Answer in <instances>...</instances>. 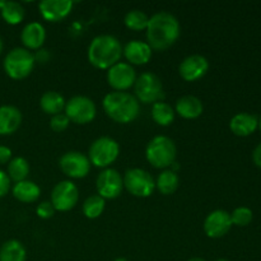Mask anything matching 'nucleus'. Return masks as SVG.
<instances>
[{"mask_svg":"<svg viewBox=\"0 0 261 261\" xmlns=\"http://www.w3.org/2000/svg\"><path fill=\"white\" fill-rule=\"evenodd\" d=\"M147 41L152 50L165 51L180 37V23L171 13L161 12L149 18Z\"/></svg>","mask_w":261,"mask_h":261,"instance_id":"f257e3e1","label":"nucleus"},{"mask_svg":"<svg viewBox=\"0 0 261 261\" xmlns=\"http://www.w3.org/2000/svg\"><path fill=\"white\" fill-rule=\"evenodd\" d=\"M121 55V43L111 35L97 36L88 47L89 63L97 69H110L119 63Z\"/></svg>","mask_w":261,"mask_h":261,"instance_id":"f03ea898","label":"nucleus"},{"mask_svg":"<svg viewBox=\"0 0 261 261\" xmlns=\"http://www.w3.org/2000/svg\"><path fill=\"white\" fill-rule=\"evenodd\" d=\"M107 116L119 124H129L134 121L140 111L137 97L126 92H112L105 96L102 101Z\"/></svg>","mask_w":261,"mask_h":261,"instance_id":"7ed1b4c3","label":"nucleus"},{"mask_svg":"<svg viewBox=\"0 0 261 261\" xmlns=\"http://www.w3.org/2000/svg\"><path fill=\"white\" fill-rule=\"evenodd\" d=\"M176 145L172 139L165 135L154 137L147 145L145 157L154 168H167L176 160Z\"/></svg>","mask_w":261,"mask_h":261,"instance_id":"20e7f679","label":"nucleus"},{"mask_svg":"<svg viewBox=\"0 0 261 261\" xmlns=\"http://www.w3.org/2000/svg\"><path fill=\"white\" fill-rule=\"evenodd\" d=\"M35 56L27 48L17 47L8 53L4 59V70L9 78L20 81L32 73L35 68Z\"/></svg>","mask_w":261,"mask_h":261,"instance_id":"39448f33","label":"nucleus"},{"mask_svg":"<svg viewBox=\"0 0 261 261\" xmlns=\"http://www.w3.org/2000/svg\"><path fill=\"white\" fill-rule=\"evenodd\" d=\"M120 147L116 140L110 137H101L92 143L89 148V162L96 167L106 168L119 157Z\"/></svg>","mask_w":261,"mask_h":261,"instance_id":"423d86ee","label":"nucleus"},{"mask_svg":"<svg viewBox=\"0 0 261 261\" xmlns=\"http://www.w3.org/2000/svg\"><path fill=\"white\" fill-rule=\"evenodd\" d=\"M135 94L138 101L143 103H153L162 101L163 86L162 81L154 73H143L135 81Z\"/></svg>","mask_w":261,"mask_h":261,"instance_id":"0eeeda50","label":"nucleus"},{"mask_svg":"<svg viewBox=\"0 0 261 261\" xmlns=\"http://www.w3.org/2000/svg\"><path fill=\"white\" fill-rule=\"evenodd\" d=\"M124 188L137 198H148L155 189V182L152 175L142 168H132L125 172Z\"/></svg>","mask_w":261,"mask_h":261,"instance_id":"6e6552de","label":"nucleus"},{"mask_svg":"<svg viewBox=\"0 0 261 261\" xmlns=\"http://www.w3.org/2000/svg\"><path fill=\"white\" fill-rule=\"evenodd\" d=\"M96 105L86 96L71 97L65 105V115L69 121L84 125L93 121L96 117Z\"/></svg>","mask_w":261,"mask_h":261,"instance_id":"1a4fd4ad","label":"nucleus"},{"mask_svg":"<svg viewBox=\"0 0 261 261\" xmlns=\"http://www.w3.org/2000/svg\"><path fill=\"white\" fill-rule=\"evenodd\" d=\"M78 188L71 181H61L55 185L51 193V204L59 212L71 211L78 203Z\"/></svg>","mask_w":261,"mask_h":261,"instance_id":"9d476101","label":"nucleus"},{"mask_svg":"<svg viewBox=\"0 0 261 261\" xmlns=\"http://www.w3.org/2000/svg\"><path fill=\"white\" fill-rule=\"evenodd\" d=\"M59 166H60L61 171L71 178L86 177L91 170V162H89L88 157L84 155L83 153L75 152V150L66 152L65 154L61 155Z\"/></svg>","mask_w":261,"mask_h":261,"instance_id":"9b49d317","label":"nucleus"},{"mask_svg":"<svg viewBox=\"0 0 261 261\" xmlns=\"http://www.w3.org/2000/svg\"><path fill=\"white\" fill-rule=\"evenodd\" d=\"M97 191L103 199H116L121 195L124 180L114 168H106L97 177Z\"/></svg>","mask_w":261,"mask_h":261,"instance_id":"f8f14e48","label":"nucleus"},{"mask_svg":"<svg viewBox=\"0 0 261 261\" xmlns=\"http://www.w3.org/2000/svg\"><path fill=\"white\" fill-rule=\"evenodd\" d=\"M137 74L134 68L127 63H117L109 69L107 82L116 92H124L134 86Z\"/></svg>","mask_w":261,"mask_h":261,"instance_id":"ddd939ff","label":"nucleus"},{"mask_svg":"<svg viewBox=\"0 0 261 261\" xmlns=\"http://www.w3.org/2000/svg\"><path fill=\"white\" fill-rule=\"evenodd\" d=\"M232 226L231 214L222 209H217L209 213L204 221V232L211 239H221L228 233Z\"/></svg>","mask_w":261,"mask_h":261,"instance_id":"4468645a","label":"nucleus"},{"mask_svg":"<svg viewBox=\"0 0 261 261\" xmlns=\"http://www.w3.org/2000/svg\"><path fill=\"white\" fill-rule=\"evenodd\" d=\"M209 69V63L204 56L191 55L184 59L178 66L181 78L186 82H196L203 78Z\"/></svg>","mask_w":261,"mask_h":261,"instance_id":"2eb2a0df","label":"nucleus"},{"mask_svg":"<svg viewBox=\"0 0 261 261\" xmlns=\"http://www.w3.org/2000/svg\"><path fill=\"white\" fill-rule=\"evenodd\" d=\"M41 15L48 22H60L70 14L73 2L70 0H43L38 4Z\"/></svg>","mask_w":261,"mask_h":261,"instance_id":"dca6fc26","label":"nucleus"},{"mask_svg":"<svg viewBox=\"0 0 261 261\" xmlns=\"http://www.w3.org/2000/svg\"><path fill=\"white\" fill-rule=\"evenodd\" d=\"M259 127V119L255 115L240 112L234 115L229 121V129L237 137H249L254 134Z\"/></svg>","mask_w":261,"mask_h":261,"instance_id":"f3484780","label":"nucleus"},{"mask_svg":"<svg viewBox=\"0 0 261 261\" xmlns=\"http://www.w3.org/2000/svg\"><path fill=\"white\" fill-rule=\"evenodd\" d=\"M122 51L126 60L135 65H144L152 58V48L147 42H143V41H130Z\"/></svg>","mask_w":261,"mask_h":261,"instance_id":"a211bd4d","label":"nucleus"},{"mask_svg":"<svg viewBox=\"0 0 261 261\" xmlns=\"http://www.w3.org/2000/svg\"><path fill=\"white\" fill-rule=\"evenodd\" d=\"M22 43L27 50H38L46 40V31L38 22H31L23 28L20 35Z\"/></svg>","mask_w":261,"mask_h":261,"instance_id":"6ab92c4d","label":"nucleus"},{"mask_svg":"<svg viewBox=\"0 0 261 261\" xmlns=\"http://www.w3.org/2000/svg\"><path fill=\"white\" fill-rule=\"evenodd\" d=\"M22 124V114L14 106L0 107V135H10Z\"/></svg>","mask_w":261,"mask_h":261,"instance_id":"aec40b11","label":"nucleus"},{"mask_svg":"<svg viewBox=\"0 0 261 261\" xmlns=\"http://www.w3.org/2000/svg\"><path fill=\"white\" fill-rule=\"evenodd\" d=\"M203 103L195 96H184L176 102V112L184 119H198L203 114Z\"/></svg>","mask_w":261,"mask_h":261,"instance_id":"412c9836","label":"nucleus"},{"mask_svg":"<svg viewBox=\"0 0 261 261\" xmlns=\"http://www.w3.org/2000/svg\"><path fill=\"white\" fill-rule=\"evenodd\" d=\"M41 195V189L33 181L24 180L13 188V196L20 203H35Z\"/></svg>","mask_w":261,"mask_h":261,"instance_id":"4be33fe9","label":"nucleus"},{"mask_svg":"<svg viewBox=\"0 0 261 261\" xmlns=\"http://www.w3.org/2000/svg\"><path fill=\"white\" fill-rule=\"evenodd\" d=\"M66 101L60 93L55 91H48L42 94L40 101V106L42 111L47 115H55L61 114L63 110H65Z\"/></svg>","mask_w":261,"mask_h":261,"instance_id":"5701e85b","label":"nucleus"},{"mask_svg":"<svg viewBox=\"0 0 261 261\" xmlns=\"http://www.w3.org/2000/svg\"><path fill=\"white\" fill-rule=\"evenodd\" d=\"M27 252L17 240H9L0 247V261H25Z\"/></svg>","mask_w":261,"mask_h":261,"instance_id":"b1692460","label":"nucleus"},{"mask_svg":"<svg viewBox=\"0 0 261 261\" xmlns=\"http://www.w3.org/2000/svg\"><path fill=\"white\" fill-rule=\"evenodd\" d=\"M178 184H180V178H178L177 173L171 170H166L158 176L155 188L163 195H171V194H173L177 190Z\"/></svg>","mask_w":261,"mask_h":261,"instance_id":"393cba45","label":"nucleus"},{"mask_svg":"<svg viewBox=\"0 0 261 261\" xmlns=\"http://www.w3.org/2000/svg\"><path fill=\"white\" fill-rule=\"evenodd\" d=\"M30 173V165L27 160L23 157H15L8 163V177L14 181L15 184L24 181Z\"/></svg>","mask_w":261,"mask_h":261,"instance_id":"a878e982","label":"nucleus"},{"mask_svg":"<svg viewBox=\"0 0 261 261\" xmlns=\"http://www.w3.org/2000/svg\"><path fill=\"white\" fill-rule=\"evenodd\" d=\"M152 119L161 126H168L175 120V111L166 102H155L152 107Z\"/></svg>","mask_w":261,"mask_h":261,"instance_id":"bb28decb","label":"nucleus"},{"mask_svg":"<svg viewBox=\"0 0 261 261\" xmlns=\"http://www.w3.org/2000/svg\"><path fill=\"white\" fill-rule=\"evenodd\" d=\"M2 12V17L8 24H19L23 19H24L25 10L22 7V4L17 2H5L4 7L0 10Z\"/></svg>","mask_w":261,"mask_h":261,"instance_id":"cd10ccee","label":"nucleus"},{"mask_svg":"<svg viewBox=\"0 0 261 261\" xmlns=\"http://www.w3.org/2000/svg\"><path fill=\"white\" fill-rule=\"evenodd\" d=\"M106 201L102 196L92 195L83 203V214L89 219H96L103 213Z\"/></svg>","mask_w":261,"mask_h":261,"instance_id":"c85d7f7f","label":"nucleus"},{"mask_svg":"<svg viewBox=\"0 0 261 261\" xmlns=\"http://www.w3.org/2000/svg\"><path fill=\"white\" fill-rule=\"evenodd\" d=\"M125 25L132 31H144L147 30L148 22L149 18L142 10H130L126 15H125Z\"/></svg>","mask_w":261,"mask_h":261,"instance_id":"c756f323","label":"nucleus"},{"mask_svg":"<svg viewBox=\"0 0 261 261\" xmlns=\"http://www.w3.org/2000/svg\"><path fill=\"white\" fill-rule=\"evenodd\" d=\"M252 218H254L252 211L250 208H247V206H239L231 214L232 224L239 227L249 226L252 222Z\"/></svg>","mask_w":261,"mask_h":261,"instance_id":"7c9ffc66","label":"nucleus"},{"mask_svg":"<svg viewBox=\"0 0 261 261\" xmlns=\"http://www.w3.org/2000/svg\"><path fill=\"white\" fill-rule=\"evenodd\" d=\"M69 119L66 117L65 114H58L55 116L51 117L50 120V127L55 133H61L69 126Z\"/></svg>","mask_w":261,"mask_h":261,"instance_id":"2f4dec72","label":"nucleus"},{"mask_svg":"<svg viewBox=\"0 0 261 261\" xmlns=\"http://www.w3.org/2000/svg\"><path fill=\"white\" fill-rule=\"evenodd\" d=\"M36 214L42 219H48L55 214V208L53 206L51 201H42L36 208Z\"/></svg>","mask_w":261,"mask_h":261,"instance_id":"473e14b6","label":"nucleus"},{"mask_svg":"<svg viewBox=\"0 0 261 261\" xmlns=\"http://www.w3.org/2000/svg\"><path fill=\"white\" fill-rule=\"evenodd\" d=\"M10 189V178L4 171L0 170V198L5 196Z\"/></svg>","mask_w":261,"mask_h":261,"instance_id":"72a5a7b5","label":"nucleus"},{"mask_svg":"<svg viewBox=\"0 0 261 261\" xmlns=\"http://www.w3.org/2000/svg\"><path fill=\"white\" fill-rule=\"evenodd\" d=\"M12 160V150L5 145H0V165L9 163Z\"/></svg>","mask_w":261,"mask_h":261,"instance_id":"f704fd0d","label":"nucleus"},{"mask_svg":"<svg viewBox=\"0 0 261 261\" xmlns=\"http://www.w3.org/2000/svg\"><path fill=\"white\" fill-rule=\"evenodd\" d=\"M252 161H254V163L257 167L261 168V143L252 152Z\"/></svg>","mask_w":261,"mask_h":261,"instance_id":"c9c22d12","label":"nucleus"},{"mask_svg":"<svg viewBox=\"0 0 261 261\" xmlns=\"http://www.w3.org/2000/svg\"><path fill=\"white\" fill-rule=\"evenodd\" d=\"M188 261H205L204 259H201V257H193V259L188 260Z\"/></svg>","mask_w":261,"mask_h":261,"instance_id":"e433bc0d","label":"nucleus"},{"mask_svg":"<svg viewBox=\"0 0 261 261\" xmlns=\"http://www.w3.org/2000/svg\"><path fill=\"white\" fill-rule=\"evenodd\" d=\"M3 47H4V45H3V40H2V37H0V54H2Z\"/></svg>","mask_w":261,"mask_h":261,"instance_id":"4c0bfd02","label":"nucleus"},{"mask_svg":"<svg viewBox=\"0 0 261 261\" xmlns=\"http://www.w3.org/2000/svg\"><path fill=\"white\" fill-rule=\"evenodd\" d=\"M115 261H129L127 259H124V257H119V259H116Z\"/></svg>","mask_w":261,"mask_h":261,"instance_id":"58836bf2","label":"nucleus"},{"mask_svg":"<svg viewBox=\"0 0 261 261\" xmlns=\"http://www.w3.org/2000/svg\"><path fill=\"white\" fill-rule=\"evenodd\" d=\"M4 4H5V2H0V10L3 9V7H4Z\"/></svg>","mask_w":261,"mask_h":261,"instance_id":"ea45409f","label":"nucleus"},{"mask_svg":"<svg viewBox=\"0 0 261 261\" xmlns=\"http://www.w3.org/2000/svg\"><path fill=\"white\" fill-rule=\"evenodd\" d=\"M259 129H260V132H261V116H260V119H259Z\"/></svg>","mask_w":261,"mask_h":261,"instance_id":"a19ab883","label":"nucleus"},{"mask_svg":"<svg viewBox=\"0 0 261 261\" xmlns=\"http://www.w3.org/2000/svg\"><path fill=\"white\" fill-rule=\"evenodd\" d=\"M217 261H228V260H226V259H219V260H217Z\"/></svg>","mask_w":261,"mask_h":261,"instance_id":"79ce46f5","label":"nucleus"}]
</instances>
